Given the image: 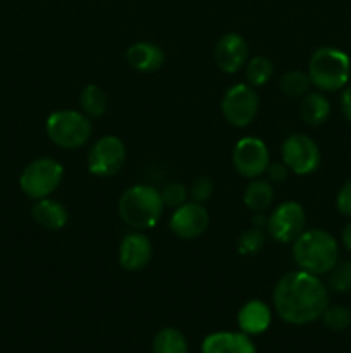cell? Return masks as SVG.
Masks as SVG:
<instances>
[{"label": "cell", "mask_w": 351, "mask_h": 353, "mask_svg": "<svg viewBox=\"0 0 351 353\" xmlns=\"http://www.w3.org/2000/svg\"><path fill=\"white\" fill-rule=\"evenodd\" d=\"M272 302L275 314L284 323L305 326L322 317L323 310L329 307V292L320 276L298 269L279 279Z\"/></svg>", "instance_id": "1"}, {"label": "cell", "mask_w": 351, "mask_h": 353, "mask_svg": "<svg viewBox=\"0 0 351 353\" xmlns=\"http://www.w3.org/2000/svg\"><path fill=\"white\" fill-rule=\"evenodd\" d=\"M292 259L301 271L315 276L329 274L339 262V243L326 230H305L292 241Z\"/></svg>", "instance_id": "2"}, {"label": "cell", "mask_w": 351, "mask_h": 353, "mask_svg": "<svg viewBox=\"0 0 351 353\" xmlns=\"http://www.w3.org/2000/svg\"><path fill=\"white\" fill-rule=\"evenodd\" d=\"M164 207L160 192L150 185L129 186L117 203L120 219L138 231L157 226L164 214Z\"/></svg>", "instance_id": "3"}, {"label": "cell", "mask_w": 351, "mask_h": 353, "mask_svg": "<svg viewBox=\"0 0 351 353\" xmlns=\"http://www.w3.org/2000/svg\"><path fill=\"white\" fill-rule=\"evenodd\" d=\"M310 81L319 92H341L351 78V59L337 47H320L308 61Z\"/></svg>", "instance_id": "4"}, {"label": "cell", "mask_w": 351, "mask_h": 353, "mask_svg": "<svg viewBox=\"0 0 351 353\" xmlns=\"http://www.w3.org/2000/svg\"><path fill=\"white\" fill-rule=\"evenodd\" d=\"M45 131L54 145L65 150H76L89 141L93 124L79 110H55L45 121Z\"/></svg>", "instance_id": "5"}, {"label": "cell", "mask_w": 351, "mask_h": 353, "mask_svg": "<svg viewBox=\"0 0 351 353\" xmlns=\"http://www.w3.org/2000/svg\"><path fill=\"white\" fill-rule=\"evenodd\" d=\"M64 168L52 157H40L30 162L19 176V186L26 196L41 200L50 196L61 186Z\"/></svg>", "instance_id": "6"}, {"label": "cell", "mask_w": 351, "mask_h": 353, "mask_svg": "<svg viewBox=\"0 0 351 353\" xmlns=\"http://www.w3.org/2000/svg\"><path fill=\"white\" fill-rule=\"evenodd\" d=\"M258 107H260V99H258L257 92L253 90V86L244 85V83L231 86L224 93L222 102H220L224 119L231 126L236 128L250 126L257 117Z\"/></svg>", "instance_id": "7"}, {"label": "cell", "mask_w": 351, "mask_h": 353, "mask_svg": "<svg viewBox=\"0 0 351 353\" xmlns=\"http://www.w3.org/2000/svg\"><path fill=\"white\" fill-rule=\"evenodd\" d=\"M88 171L98 178L116 176L126 164V147L114 134L98 138L88 150Z\"/></svg>", "instance_id": "8"}, {"label": "cell", "mask_w": 351, "mask_h": 353, "mask_svg": "<svg viewBox=\"0 0 351 353\" xmlns=\"http://www.w3.org/2000/svg\"><path fill=\"white\" fill-rule=\"evenodd\" d=\"M306 230V214L301 203L286 200L272 209L267 219V231L279 243H292Z\"/></svg>", "instance_id": "9"}, {"label": "cell", "mask_w": 351, "mask_h": 353, "mask_svg": "<svg viewBox=\"0 0 351 353\" xmlns=\"http://www.w3.org/2000/svg\"><path fill=\"white\" fill-rule=\"evenodd\" d=\"M282 162L289 172L298 176L312 174L320 165V148L315 140L303 133L289 134L281 147Z\"/></svg>", "instance_id": "10"}, {"label": "cell", "mask_w": 351, "mask_h": 353, "mask_svg": "<svg viewBox=\"0 0 351 353\" xmlns=\"http://www.w3.org/2000/svg\"><path fill=\"white\" fill-rule=\"evenodd\" d=\"M270 164V154L268 148L260 138L244 137L234 145L233 150V165L246 179L260 178L267 172Z\"/></svg>", "instance_id": "11"}, {"label": "cell", "mask_w": 351, "mask_h": 353, "mask_svg": "<svg viewBox=\"0 0 351 353\" xmlns=\"http://www.w3.org/2000/svg\"><path fill=\"white\" fill-rule=\"evenodd\" d=\"M209 221V210L203 207V203L191 200L174 209L169 219V230L181 240H195L205 233Z\"/></svg>", "instance_id": "12"}, {"label": "cell", "mask_w": 351, "mask_h": 353, "mask_svg": "<svg viewBox=\"0 0 351 353\" xmlns=\"http://www.w3.org/2000/svg\"><path fill=\"white\" fill-rule=\"evenodd\" d=\"M213 59L220 71L234 74L248 62V43L241 34L227 33L217 41Z\"/></svg>", "instance_id": "13"}, {"label": "cell", "mask_w": 351, "mask_h": 353, "mask_svg": "<svg viewBox=\"0 0 351 353\" xmlns=\"http://www.w3.org/2000/svg\"><path fill=\"white\" fill-rule=\"evenodd\" d=\"M151 261V241L140 231L127 233L119 245V264L124 271H141Z\"/></svg>", "instance_id": "14"}, {"label": "cell", "mask_w": 351, "mask_h": 353, "mask_svg": "<svg viewBox=\"0 0 351 353\" xmlns=\"http://www.w3.org/2000/svg\"><path fill=\"white\" fill-rule=\"evenodd\" d=\"M202 353H257V348L243 331H217L203 340Z\"/></svg>", "instance_id": "15"}, {"label": "cell", "mask_w": 351, "mask_h": 353, "mask_svg": "<svg viewBox=\"0 0 351 353\" xmlns=\"http://www.w3.org/2000/svg\"><path fill=\"white\" fill-rule=\"evenodd\" d=\"M272 310L262 300H250L237 312V326L244 334H262L270 327Z\"/></svg>", "instance_id": "16"}, {"label": "cell", "mask_w": 351, "mask_h": 353, "mask_svg": "<svg viewBox=\"0 0 351 353\" xmlns=\"http://www.w3.org/2000/svg\"><path fill=\"white\" fill-rule=\"evenodd\" d=\"M126 61L140 72H155L164 65L165 54L158 45L150 41H136L126 50Z\"/></svg>", "instance_id": "17"}, {"label": "cell", "mask_w": 351, "mask_h": 353, "mask_svg": "<svg viewBox=\"0 0 351 353\" xmlns=\"http://www.w3.org/2000/svg\"><path fill=\"white\" fill-rule=\"evenodd\" d=\"M31 216H33V219L47 231L62 230V228L67 224L69 219L67 209H65L61 202L50 199V196L36 200V203L31 207Z\"/></svg>", "instance_id": "18"}, {"label": "cell", "mask_w": 351, "mask_h": 353, "mask_svg": "<svg viewBox=\"0 0 351 353\" xmlns=\"http://www.w3.org/2000/svg\"><path fill=\"white\" fill-rule=\"evenodd\" d=\"M299 116L308 126H320L330 116V102L322 92H308L299 103Z\"/></svg>", "instance_id": "19"}, {"label": "cell", "mask_w": 351, "mask_h": 353, "mask_svg": "<svg viewBox=\"0 0 351 353\" xmlns=\"http://www.w3.org/2000/svg\"><path fill=\"white\" fill-rule=\"evenodd\" d=\"M243 202L251 212H265L274 202V188L270 181L258 178L251 179V183L244 190Z\"/></svg>", "instance_id": "20"}, {"label": "cell", "mask_w": 351, "mask_h": 353, "mask_svg": "<svg viewBox=\"0 0 351 353\" xmlns=\"http://www.w3.org/2000/svg\"><path fill=\"white\" fill-rule=\"evenodd\" d=\"M107 105H109L107 93L98 85L85 86L83 92L79 93V107H81V112L85 116H88L89 119H98V117H102L107 112Z\"/></svg>", "instance_id": "21"}, {"label": "cell", "mask_w": 351, "mask_h": 353, "mask_svg": "<svg viewBox=\"0 0 351 353\" xmlns=\"http://www.w3.org/2000/svg\"><path fill=\"white\" fill-rule=\"evenodd\" d=\"M153 353H189L184 334L176 327H164L153 338Z\"/></svg>", "instance_id": "22"}, {"label": "cell", "mask_w": 351, "mask_h": 353, "mask_svg": "<svg viewBox=\"0 0 351 353\" xmlns=\"http://www.w3.org/2000/svg\"><path fill=\"white\" fill-rule=\"evenodd\" d=\"M272 74H274V64L270 59L264 57V55L250 59L244 68V76H246L250 86H264L272 78Z\"/></svg>", "instance_id": "23"}, {"label": "cell", "mask_w": 351, "mask_h": 353, "mask_svg": "<svg viewBox=\"0 0 351 353\" xmlns=\"http://www.w3.org/2000/svg\"><path fill=\"white\" fill-rule=\"evenodd\" d=\"M310 85L312 81H310L308 72L303 71H289L281 78L282 93L291 99H303L308 93Z\"/></svg>", "instance_id": "24"}, {"label": "cell", "mask_w": 351, "mask_h": 353, "mask_svg": "<svg viewBox=\"0 0 351 353\" xmlns=\"http://www.w3.org/2000/svg\"><path fill=\"white\" fill-rule=\"evenodd\" d=\"M265 245V233L264 230L251 228V230L243 231L236 241L237 254L240 255H255L264 248Z\"/></svg>", "instance_id": "25"}, {"label": "cell", "mask_w": 351, "mask_h": 353, "mask_svg": "<svg viewBox=\"0 0 351 353\" xmlns=\"http://www.w3.org/2000/svg\"><path fill=\"white\" fill-rule=\"evenodd\" d=\"M322 323L330 331H344L351 324V310L344 305H329L322 314Z\"/></svg>", "instance_id": "26"}, {"label": "cell", "mask_w": 351, "mask_h": 353, "mask_svg": "<svg viewBox=\"0 0 351 353\" xmlns=\"http://www.w3.org/2000/svg\"><path fill=\"white\" fill-rule=\"evenodd\" d=\"M329 288L336 293L351 292V261H339L329 272Z\"/></svg>", "instance_id": "27"}, {"label": "cell", "mask_w": 351, "mask_h": 353, "mask_svg": "<svg viewBox=\"0 0 351 353\" xmlns=\"http://www.w3.org/2000/svg\"><path fill=\"white\" fill-rule=\"evenodd\" d=\"M162 200H164V205L165 207H171V209H178L179 205L188 202V188H186L182 183L179 181H172L167 183V185L162 188L160 192Z\"/></svg>", "instance_id": "28"}, {"label": "cell", "mask_w": 351, "mask_h": 353, "mask_svg": "<svg viewBox=\"0 0 351 353\" xmlns=\"http://www.w3.org/2000/svg\"><path fill=\"white\" fill-rule=\"evenodd\" d=\"M213 193V183L212 179L206 178V176H200L193 181L191 188H189V195H191V200L196 203H205L206 200L212 196Z\"/></svg>", "instance_id": "29"}, {"label": "cell", "mask_w": 351, "mask_h": 353, "mask_svg": "<svg viewBox=\"0 0 351 353\" xmlns=\"http://www.w3.org/2000/svg\"><path fill=\"white\" fill-rule=\"evenodd\" d=\"M336 207L343 216L351 217V178L341 186L336 196Z\"/></svg>", "instance_id": "30"}, {"label": "cell", "mask_w": 351, "mask_h": 353, "mask_svg": "<svg viewBox=\"0 0 351 353\" xmlns=\"http://www.w3.org/2000/svg\"><path fill=\"white\" fill-rule=\"evenodd\" d=\"M267 174H268V181L272 183H282L288 179L289 176V169L286 168L284 162H270L267 168Z\"/></svg>", "instance_id": "31"}, {"label": "cell", "mask_w": 351, "mask_h": 353, "mask_svg": "<svg viewBox=\"0 0 351 353\" xmlns=\"http://www.w3.org/2000/svg\"><path fill=\"white\" fill-rule=\"evenodd\" d=\"M339 105H341V112H343V116L346 117L348 123H351V85L344 86L343 88Z\"/></svg>", "instance_id": "32"}, {"label": "cell", "mask_w": 351, "mask_h": 353, "mask_svg": "<svg viewBox=\"0 0 351 353\" xmlns=\"http://www.w3.org/2000/svg\"><path fill=\"white\" fill-rule=\"evenodd\" d=\"M341 241H343V247L351 254V219L348 221V224L344 226L343 233H341Z\"/></svg>", "instance_id": "33"}, {"label": "cell", "mask_w": 351, "mask_h": 353, "mask_svg": "<svg viewBox=\"0 0 351 353\" xmlns=\"http://www.w3.org/2000/svg\"><path fill=\"white\" fill-rule=\"evenodd\" d=\"M267 219L268 216H265L264 212H255L251 223H253V228H258V230H267Z\"/></svg>", "instance_id": "34"}]
</instances>
